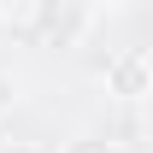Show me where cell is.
<instances>
[{"label":"cell","instance_id":"6da1fadb","mask_svg":"<svg viewBox=\"0 0 153 153\" xmlns=\"http://www.w3.org/2000/svg\"><path fill=\"white\" fill-rule=\"evenodd\" d=\"M147 82H153L147 47H124V53L106 59V94H118V100H147Z\"/></svg>","mask_w":153,"mask_h":153},{"label":"cell","instance_id":"7a4b0ae2","mask_svg":"<svg viewBox=\"0 0 153 153\" xmlns=\"http://www.w3.org/2000/svg\"><path fill=\"white\" fill-rule=\"evenodd\" d=\"M59 153H118V147H112V135H100V130H76V135L59 141Z\"/></svg>","mask_w":153,"mask_h":153},{"label":"cell","instance_id":"3957f363","mask_svg":"<svg viewBox=\"0 0 153 153\" xmlns=\"http://www.w3.org/2000/svg\"><path fill=\"white\" fill-rule=\"evenodd\" d=\"M12 106H18V76H12V71H0V118L12 112Z\"/></svg>","mask_w":153,"mask_h":153},{"label":"cell","instance_id":"277c9868","mask_svg":"<svg viewBox=\"0 0 153 153\" xmlns=\"http://www.w3.org/2000/svg\"><path fill=\"white\" fill-rule=\"evenodd\" d=\"M0 153H41L36 141H0Z\"/></svg>","mask_w":153,"mask_h":153}]
</instances>
